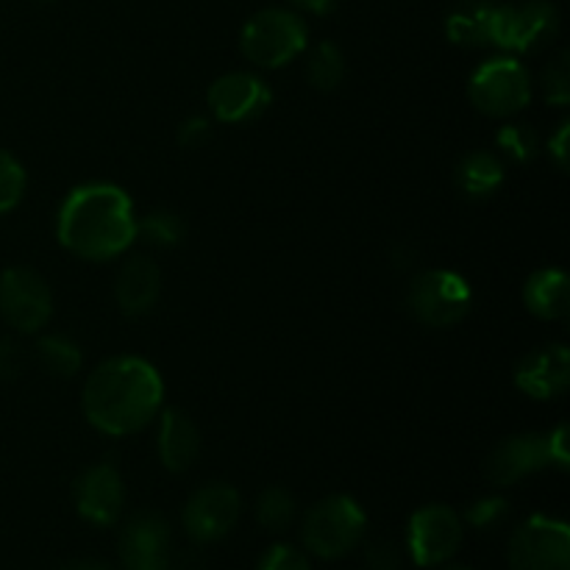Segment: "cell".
Masks as SVG:
<instances>
[{"mask_svg":"<svg viewBox=\"0 0 570 570\" xmlns=\"http://www.w3.org/2000/svg\"><path fill=\"white\" fill-rule=\"evenodd\" d=\"M165 384L142 356H111L83 382L81 406L87 421L109 438L137 434L161 412Z\"/></svg>","mask_w":570,"mask_h":570,"instance_id":"obj_1","label":"cell"},{"mask_svg":"<svg viewBox=\"0 0 570 570\" xmlns=\"http://www.w3.org/2000/svg\"><path fill=\"white\" fill-rule=\"evenodd\" d=\"M134 204L120 187L104 181L70 189L56 217V237L70 254L89 262H109L126 254L137 239Z\"/></svg>","mask_w":570,"mask_h":570,"instance_id":"obj_2","label":"cell"},{"mask_svg":"<svg viewBox=\"0 0 570 570\" xmlns=\"http://www.w3.org/2000/svg\"><path fill=\"white\" fill-rule=\"evenodd\" d=\"M309 45V26L293 9H262L250 14L239 31V50L245 59L262 70H276L298 59Z\"/></svg>","mask_w":570,"mask_h":570,"instance_id":"obj_3","label":"cell"},{"mask_svg":"<svg viewBox=\"0 0 570 570\" xmlns=\"http://www.w3.org/2000/svg\"><path fill=\"white\" fill-rule=\"evenodd\" d=\"M367 529L365 510L351 495H328L304 515L301 540L321 560H340L362 543Z\"/></svg>","mask_w":570,"mask_h":570,"instance_id":"obj_4","label":"cell"},{"mask_svg":"<svg viewBox=\"0 0 570 570\" xmlns=\"http://www.w3.org/2000/svg\"><path fill=\"white\" fill-rule=\"evenodd\" d=\"M532 76L515 56H493L473 70L468 98L488 117H515L532 100Z\"/></svg>","mask_w":570,"mask_h":570,"instance_id":"obj_5","label":"cell"},{"mask_svg":"<svg viewBox=\"0 0 570 570\" xmlns=\"http://www.w3.org/2000/svg\"><path fill=\"white\" fill-rule=\"evenodd\" d=\"M471 284L454 271H421L406 287V309L429 328H451L471 312Z\"/></svg>","mask_w":570,"mask_h":570,"instance_id":"obj_6","label":"cell"},{"mask_svg":"<svg viewBox=\"0 0 570 570\" xmlns=\"http://www.w3.org/2000/svg\"><path fill=\"white\" fill-rule=\"evenodd\" d=\"M560 9L551 0L499 3L493 22V48L504 53H538L560 37Z\"/></svg>","mask_w":570,"mask_h":570,"instance_id":"obj_7","label":"cell"},{"mask_svg":"<svg viewBox=\"0 0 570 570\" xmlns=\"http://www.w3.org/2000/svg\"><path fill=\"white\" fill-rule=\"evenodd\" d=\"M0 315L14 332L37 334L53 317V293L42 273L31 267H9L0 276Z\"/></svg>","mask_w":570,"mask_h":570,"instance_id":"obj_8","label":"cell"},{"mask_svg":"<svg viewBox=\"0 0 570 570\" xmlns=\"http://www.w3.org/2000/svg\"><path fill=\"white\" fill-rule=\"evenodd\" d=\"M512 570H570V529L557 518L532 515L510 538Z\"/></svg>","mask_w":570,"mask_h":570,"instance_id":"obj_9","label":"cell"},{"mask_svg":"<svg viewBox=\"0 0 570 570\" xmlns=\"http://www.w3.org/2000/svg\"><path fill=\"white\" fill-rule=\"evenodd\" d=\"M462 546V518L445 504H429L410 518L406 551L421 568L449 562Z\"/></svg>","mask_w":570,"mask_h":570,"instance_id":"obj_10","label":"cell"},{"mask_svg":"<svg viewBox=\"0 0 570 570\" xmlns=\"http://www.w3.org/2000/svg\"><path fill=\"white\" fill-rule=\"evenodd\" d=\"M239 512H243V499L237 490L226 482H212L189 495L181 521L189 538L198 543H215L232 532Z\"/></svg>","mask_w":570,"mask_h":570,"instance_id":"obj_11","label":"cell"},{"mask_svg":"<svg viewBox=\"0 0 570 570\" xmlns=\"http://www.w3.org/2000/svg\"><path fill=\"white\" fill-rule=\"evenodd\" d=\"M212 115L220 122H250L265 115L273 104V92L265 78L248 70H234L215 78L206 92Z\"/></svg>","mask_w":570,"mask_h":570,"instance_id":"obj_12","label":"cell"},{"mask_svg":"<svg viewBox=\"0 0 570 570\" xmlns=\"http://www.w3.org/2000/svg\"><path fill=\"white\" fill-rule=\"evenodd\" d=\"M551 465L549 434H512L504 438L484 460V479L493 488H512L521 479Z\"/></svg>","mask_w":570,"mask_h":570,"instance_id":"obj_13","label":"cell"},{"mask_svg":"<svg viewBox=\"0 0 570 570\" xmlns=\"http://www.w3.org/2000/svg\"><path fill=\"white\" fill-rule=\"evenodd\" d=\"M72 499H76V510L83 521L95 523V527H111V523L120 521L122 504H126L120 471L109 462L87 468L76 479Z\"/></svg>","mask_w":570,"mask_h":570,"instance_id":"obj_14","label":"cell"},{"mask_svg":"<svg viewBox=\"0 0 570 570\" xmlns=\"http://www.w3.org/2000/svg\"><path fill=\"white\" fill-rule=\"evenodd\" d=\"M120 560L126 570H167L170 527L159 512H137L120 532Z\"/></svg>","mask_w":570,"mask_h":570,"instance_id":"obj_15","label":"cell"},{"mask_svg":"<svg viewBox=\"0 0 570 570\" xmlns=\"http://www.w3.org/2000/svg\"><path fill=\"white\" fill-rule=\"evenodd\" d=\"M515 384L534 401L560 399L570 384V351L566 345H543L518 362Z\"/></svg>","mask_w":570,"mask_h":570,"instance_id":"obj_16","label":"cell"},{"mask_svg":"<svg viewBox=\"0 0 570 570\" xmlns=\"http://www.w3.org/2000/svg\"><path fill=\"white\" fill-rule=\"evenodd\" d=\"M161 295V271L148 254L128 256L115 278V301L122 315L142 317L154 312Z\"/></svg>","mask_w":570,"mask_h":570,"instance_id":"obj_17","label":"cell"},{"mask_svg":"<svg viewBox=\"0 0 570 570\" xmlns=\"http://www.w3.org/2000/svg\"><path fill=\"white\" fill-rule=\"evenodd\" d=\"M159 460L165 471L184 473L198 462L200 454V432L195 426L193 417L181 410H165L159 412Z\"/></svg>","mask_w":570,"mask_h":570,"instance_id":"obj_18","label":"cell"},{"mask_svg":"<svg viewBox=\"0 0 570 570\" xmlns=\"http://www.w3.org/2000/svg\"><path fill=\"white\" fill-rule=\"evenodd\" d=\"M495 9V0H460L445 17V37L460 48H490Z\"/></svg>","mask_w":570,"mask_h":570,"instance_id":"obj_19","label":"cell"},{"mask_svg":"<svg viewBox=\"0 0 570 570\" xmlns=\"http://www.w3.org/2000/svg\"><path fill=\"white\" fill-rule=\"evenodd\" d=\"M523 304L540 321H562L570 312L568 276L554 267L532 273L523 284Z\"/></svg>","mask_w":570,"mask_h":570,"instance_id":"obj_20","label":"cell"},{"mask_svg":"<svg viewBox=\"0 0 570 570\" xmlns=\"http://www.w3.org/2000/svg\"><path fill=\"white\" fill-rule=\"evenodd\" d=\"M504 184V159L493 150H473L456 165V187L468 198H490Z\"/></svg>","mask_w":570,"mask_h":570,"instance_id":"obj_21","label":"cell"},{"mask_svg":"<svg viewBox=\"0 0 570 570\" xmlns=\"http://www.w3.org/2000/svg\"><path fill=\"white\" fill-rule=\"evenodd\" d=\"M31 362H37L48 376L72 379L83 365V354L65 334H42L31 348Z\"/></svg>","mask_w":570,"mask_h":570,"instance_id":"obj_22","label":"cell"},{"mask_svg":"<svg viewBox=\"0 0 570 570\" xmlns=\"http://www.w3.org/2000/svg\"><path fill=\"white\" fill-rule=\"evenodd\" d=\"M184 234H187V223H184L176 212L156 209L148 212L145 217H137L134 239H139V243L148 245V248L154 250H170L181 243Z\"/></svg>","mask_w":570,"mask_h":570,"instance_id":"obj_23","label":"cell"},{"mask_svg":"<svg viewBox=\"0 0 570 570\" xmlns=\"http://www.w3.org/2000/svg\"><path fill=\"white\" fill-rule=\"evenodd\" d=\"M345 78V56L334 42H321L306 56V81L317 92H334Z\"/></svg>","mask_w":570,"mask_h":570,"instance_id":"obj_24","label":"cell"},{"mask_svg":"<svg viewBox=\"0 0 570 570\" xmlns=\"http://www.w3.org/2000/svg\"><path fill=\"white\" fill-rule=\"evenodd\" d=\"M295 512H298V504H295L293 493L287 488H278V484L262 490V495L256 499V521L265 532L289 529V523L295 521Z\"/></svg>","mask_w":570,"mask_h":570,"instance_id":"obj_25","label":"cell"},{"mask_svg":"<svg viewBox=\"0 0 570 570\" xmlns=\"http://www.w3.org/2000/svg\"><path fill=\"white\" fill-rule=\"evenodd\" d=\"M495 145H499L501 159H510L515 165L532 161L540 150V137L532 126L527 122H510L495 134Z\"/></svg>","mask_w":570,"mask_h":570,"instance_id":"obj_26","label":"cell"},{"mask_svg":"<svg viewBox=\"0 0 570 570\" xmlns=\"http://www.w3.org/2000/svg\"><path fill=\"white\" fill-rule=\"evenodd\" d=\"M540 92L546 104L568 106L570 100V53L557 50L540 70Z\"/></svg>","mask_w":570,"mask_h":570,"instance_id":"obj_27","label":"cell"},{"mask_svg":"<svg viewBox=\"0 0 570 570\" xmlns=\"http://www.w3.org/2000/svg\"><path fill=\"white\" fill-rule=\"evenodd\" d=\"M26 187V167H22L20 159H14L9 150L0 148V215H9L11 209L20 206Z\"/></svg>","mask_w":570,"mask_h":570,"instance_id":"obj_28","label":"cell"},{"mask_svg":"<svg viewBox=\"0 0 570 570\" xmlns=\"http://www.w3.org/2000/svg\"><path fill=\"white\" fill-rule=\"evenodd\" d=\"M510 515V501L501 499V495H488V499H479L468 507L465 521L473 529H493L499 527L504 518Z\"/></svg>","mask_w":570,"mask_h":570,"instance_id":"obj_29","label":"cell"},{"mask_svg":"<svg viewBox=\"0 0 570 570\" xmlns=\"http://www.w3.org/2000/svg\"><path fill=\"white\" fill-rule=\"evenodd\" d=\"M401 562H404V554L393 540L376 538L365 546L367 570H401Z\"/></svg>","mask_w":570,"mask_h":570,"instance_id":"obj_30","label":"cell"},{"mask_svg":"<svg viewBox=\"0 0 570 570\" xmlns=\"http://www.w3.org/2000/svg\"><path fill=\"white\" fill-rule=\"evenodd\" d=\"M259 570H312V568H309V560H306L298 549L276 543L265 551V557H262L259 562Z\"/></svg>","mask_w":570,"mask_h":570,"instance_id":"obj_31","label":"cell"},{"mask_svg":"<svg viewBox=\"0 0 570 570\" xmlns=\"http://www.w3.org/2000/svg\"><path fill=\"white\" fill-rule=\"evenodd\" d=\"M31 365V354L14 337L0 340V379H17Z\"/></svg>","mask_w":570,"mask_h":570,"instance_id":"obj_32","label":"cell"},{"mask_svg":"<svg viewBox=\"0 0 570 570\" xmlns=\"http://www.w3.org/2000/svg\"><path fill=\"white\" fill-rule=\"evenodd\" d=\"M178 145L181 148H200V145H206L212 139V122L206 120V117H187V120L178 126Z\"/></svg>","mask_w":570,"mask_h":570,"instance_id":"obj_33","label":"cell"},{"mask_svg":"<svg viewBox=\"0 0 570 570\" xmlns=\"http://www.w3.org/2000/svg\"><path fill=\"white\" fill-rule=\"evenodd\" d=\"M549 451H551V465L568 468V426H557L549 432Z\"/></svg>","mask_w":570,"mask_h":570,"instance_id":"obj_34","label":"cell"},{"mask_svg":"<svg viewBox=\"0 0 570 570\" xmlns=\"http://www.w3.org/2000/svg\"><path fill=\"white\" fill-rule=\"evenodd\" d=\"M568 134L570 126L562 122V126L557 128L554 137H549V156L554 159V165L560 167V170H568Z\"/></svg>","mask_w":570,"mask_h":570,"instance_id":"obj_35","label":"cell"},{"mask_svg":"<svg viewBox=\"0 0 570 570\" xmlns=\"http://www.w3.org/2000/svg\"><path fill=\"white\" fill-rule=\"evenodd\" d=\"M298 11H306V14H328L334 9V0H289Z\"/></svg>","mask_w":570,"mask_h":570,"instance_id":"obj_36","label":"cell"},{"mask_svg":"<svg viewBox=\"0 0 570 570\" xmlns=\"http://www.w3.org/2000/svg\"><path fill=\"white\" fill-rule=\"evenodd\" d=\"M65 570H111V568L109 566H100V562L83 560V562H72V566H67Z\"/></svg>","mask_w":570,"mask_h":570,"instance_id":"obj_37","label":"cell"},{"mask_svg":"<svg viewBox=\"0 0 570 570\" xmlns=\"http://www.w3.org/2000/svg\"><path fill=\"white\" fill-rule=\"evenodd\" d=\"M445 570H471V568H445Z\"/></svg>","mask_w":570,"mask_h":570,"instance_id":"obj_38","label":"cell"},{"mask_svg":"<svg viewBox=\"0 0 570 570\" xmlns=\"http://www.w3.org/2000/svg\"><path fill=\"white\" fill-rule=\"evenodd\" d=\"M39 3H53V0H39Z\"/></svg>","mask_w":570,"mask_h":570,"instance_id":"obj_39","label":"cell"},{"mask_svg":"<svg viewBox=\"0 0 570 570\" xmlns=\"http://www.w3.org/2000/svg\"><path fill=\"white\" fill-rule=\"evenodd\" d=\"M167 570H170V568H167Z\"/></svg>","mask_w":570,"mask_h":570,"instance_id":"obj_40","label":"cell"}]
</instances>
